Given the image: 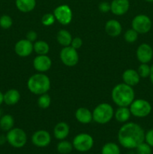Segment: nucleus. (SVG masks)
I'll list each match as a JSON object with an SVG mask.
<instances>
[{"mask_svg":"<svg viewBox=\"0 0 153 154\" xmlns=\"http://www.w3.org/2000/svg\"><path fill=\"white\" fill-rule=\"evenodd\" d=\"M118 140L123 147L134 149L145 141V132L137 123H124L118 132Z\"/></svg>","mask_w":153,"mask_h":154,"instance_id":"nucleus-1","label":"nucleus"},{"mask_svg":"<svg viewBox=\"0 0 153 154\" xmlns=\"http://www.w3.org/2000/svg\"><path fill=\"white\" fill-rule=\"evenodd\" d=\"M111 97L117 106L129 107L134 100V90L130 86L122 83L113 87L111 93Z\"/></svg>","mask_w":153,"mask_h":154,"instance_id":"nucleus-2","label":"nucleus"},{"mask_svg":"<svg viewBox=\"0 0 153 154\" xmlns=\"http://www.w3.org/2000/svg\"><path fill=\"white\" fill-rule=\"evenodd\" d=\"M27 87L32 93L40 95L46 93L50 89V80L44 73L34 74L28 78Z\"/></svg>","mask_w":153,"mask_h":154,"instance_id":"nucleus-3","label":"nucleus"},{"mask_svg":"<svg viewBox=\"0 0 153 154\" xmlns=\"http://www.w3.org/2000/svg\"><path fill=\"white\" fill-rule=\"evenodd\" d=\"M114 113L112 105L108 103H100L93 110V120L98 124H106L112 120Z\"/></svg>","mask_w":153,"mask_h":154,"instance_id":"nucleus-4","label":"nucleus"},{"mask_svg":"<svg viewBox=\"0 0 153 154\" xmlns=\"http://www.w3.org/2000/svg\"><path fill=\"white\" fill-rule=\"evenodd\" d=\"M7 142L15 148L24 147L27 142V135L23 129L20 128H13L6 135Z\"/></svg>","mask_w":153,"mask_h":154,"instance_id":"nucleus-5","label":"nucleus"},{"mask_svg":"<svg viewBox=\"0 0 153 154\" xmlns=\"http://www.w3.org/2000/svg\"><path fill=\"white\" fill-rule=\"evenodd\" d=\"M130 114L136 117H146L151 113L152 105L145 99H134L130 105Z\"/></svg>","mask_w":153,"mask_h":154,"instance_id":"nucleus-6","label":"nucleus"},{"mask_svg":"<svg viewBox=\"0 0 153 154\" xmlns=\"http://www.w3.org/2000/svg\"><path fill=\"white\" fill-rule=\"evenodd\" d=\"M72 144L75 150L83 153L92 148L94 145V139L89 134L80 133L74 138Z\"/></svg>","mask_w":153,"mask_h":154,"instance_id":"nucleus-7","label":"nucleus"},{"mask_svg":"<svg viewBox=\"0 0 153 154\" xmlns=\"http://www.w3.org/2000/svg\"><path fill=\"white\" fill-rule=\"evenodd\" d=\"M59 56L62 63L68 67H74L79 62L77 50L73 48L70 45L64 47L60 51Z\"/></svg>","mask_w":153,"mask_h":154,"instance_id":"nucleus-8","label":"nucleus"},{"mask_svg":"<svg viewBox=\"0 0 153 154\" xmlns=\"http://www.w3.org/2000/svg\"><path fill=\"white\" fill-rule=\"evenodd\" d=\"M131 26L138 34H146L152 28V20L147 15L138 14L134 17Z\"/></svg>","mask_w":153,"mask_h":154,"instance_id":"nucleus-9","label":"nucleus"},{"mask_svg":"<svg viewBox=\"0 0 153 154\" xmlns=\"http://www.w3.org/2000/svg\"><path fill=\"white\" fill-rule=\"evenodd\" d=\"M53 15L56 20L63 26L68 25L71 22L73 17L71 8L68 5H61L56 8Z\"/></svg>","mask_w":153,"mask_h":154,"instance_id":"nucleus-10","label":"nucleus"},{"mask_svg":"<svg viewBox=\"0 0 153 154\" xmlns=\"http://www.w3.org/2000/svg\"><path fill=\"white\" fill-rule=\"evenodd\" d=\"M32 142L38 147H47L51 142V135L47 131H36L32 136Z\"/></svg>","mask_w":153,"mask_h":154,"instance_id":"nucleus-11","label":"nucleus"},{"mask_svg":"<svg viewBox=\"0 0 153 154\" xmlns=\"http://www.w3.org/2000/svg\"><path fill=\"white\" fill-rule=\"evenodd\" d=\"M14 51L16 55L20 57H28L34 51L33 43L26 38L19 40L15 44Z\"/></svg>","mask_w":153,"mask_h":154,"instance_id":"nucleus-12","label":"nucleus"},{"mask_svg":"<svg viewBox=\"0 0 153 154\" xmlns=\"http://www.w3.org/2000/svg\"><path fill=\"white\" fill-rule=\"evenodd\" d=\"M136 58L141 63H148L153 57V50L148 44H141L136 49Z\"/></svg>","mask_w":153,"mask_h":154,"instance_id":"nucleus-13","label":"nucleus"},{"mask_svg":"<svg viewBox=\"0 0 153 154\" xmlns=\"http://www.w3.org/2000/svg\"><path fill=\"white\" fill-rule=\"evenodd\" d=\"M52 66V60L47 55H38L33 60V67L37 72L44 73Z\"/></svg>","mask_w":153,"mask_h":154,"instance_id":"nucleus-14","label":"nucleus"},{"mask_svg":"<svg viewBox=\"0 0 153 154\" xmlns=\"http://www.w3.org/2000/svg\"><path fill=\"white\" fill-rule=\"evenodd\" d=\"M130 8L129 0H112L110 3V11L116 16L127 13Z\"/></svg>","mask_w":153,"mask_h":154,"instance_id":"nucleus-15","label":"nucleus"},{"mask_svg":"<svg viewBox=\"0 0 153 154\" xmlns=\"http://www.w3.org/2000/svg\"><path fill=\"white\" fill-rule=\"evenodd\" d=\"M104 29L106 34L110 37H117L122 33V26L117 20H110L105 23Z\"/></svg>","mask_w":153,"mask_h":154,"instance_id":"nucleus-16","label":"nucleus"},{"mask_svg":"<svg viewBox=\"0 0 153 154\" xmlns=\"http://www.w3.org/2000/svg\"><path fill=\"white\" fill-rule=\"evenodd\" d=\"M122 80L123 83L130 86V87H134L139 84L140 77L137 71L133 69H126L123 72Z\"/></svg>","mask_w":153,"mask_h":154,"instance_id":"nucleus-17","label":"nucleus"},{"mask_svg":"<svg viewBox=\"0 0 153 154\" xmlns=\"http://www.w3.org/2000/svg\"><path fill=\"white\" fill-rule=\"evenodd\" d=\"M75 118L82 124H88L93 120L92 112H91L88 108L81 107L76 109L75 112Z\"/></svg>","mask_w":153,"mask_h":154,"instance_id":"nucleus-18","label":"nucleus"},{"mask_svg":"<svg viewBox=\"0 0 153 154\" xmlns=\"http://www.w3.org/2000/svg\"><path fill=\"white\" fill-rule=\"evenodd\" d=\"M69 132H70V127L68 124L64 122H59L57 123L53 129L54 137L60 141L65 139L69 135Z\"/></svg>","mask_w":153,"mask_h":154,"instance_id":"nucleus-19","label":"nucleus"},{"mask_svg":"<svg viewBox=\"0 0 153 154\" xmlns=\"http://www.w3.org/2000/svg\"><path fill=\"white\" fill-rule=\"evenodd\" d=\"M20 99V93L16 89H10L3 94V100L7 105H14Z\"/></svg>","mask_w":153,"mask_h":154,"instance_id":"nucleus-20","label":"nucleus"},{"mask_svg":"<svg viewBox=\"0 0 153 154\" xmlns=\"http://www.w3.org/2000/svg\"><path fill=\"white\" fill-rule=\"evenodd\" d=\"M16 7L22 13H28L34 9L36 6V0H16Z\"/></svg>","mask_w":153,"mask_h":154,"instance_id":"nucleus-21","label":"nucleus"},{"mask_svg":"<svg viewBox=\"0 0 153 154\" xmlns=\"http://www.w3.org/2000/svg\"><path fill=\"white\" fill-rule=\"evenodd\" d=\"M72 36L68 30L61 29L58 32L56 40L60 45L63 47L70 46L72 42Z\"/></svg>","mask_w":153,"mask_h":154,"instance_id":"nucleus-22","label":"nucleus"},{"mask_svg":"<svg viewBox=\"0 0 153 154\" xmlns=\"http://www.w3.org/2000/svg\"><path fill=\"white\" fill-rule=\"evenodd\" d=\"M130 111L128 107H119L114 113L116 120L120 123H126L130 119Z\"/></svg>","mask_w":153,"mask_h":154,"instance_id":"nucleus-23","label":"nucleus"},{"mask_svg":"<svg viewBox=\"0 0 153 154\" xmlns=\"http://www.w3.org/2000/svg\"><path fill=\"white\" fill-rule=\"evenodd\" d=\"M14 126V119L10 114H4L0 117V129L4 132H8Z\"/></svg>","mask_w":153,"mask_h":154,"instance_id":"nucleus-24","label":"nucleus"},{"mask_svg":"<svg viewBox=\"0 0 153 154\" xmlns=\"http://www.w3.org/2000/svg\"><path fill=\"white\" fill-rule=\"evenodd\" d=\"M33 49L38 55H46L50 51V46L44 41L39 40L33 44Z\"/></svg>","mask_w":153,"mask_h":154,"instance_id":"nucleus-25","label":"nucleus"},{"mask_svg":"<svg viewBox=\"0 0 153 154\" xmlns=\"http://www.w3.org/2000/svg\"><path fill=\"white\" fill-rule=\"evenodd\" d=\"M73 144L65 140H62L56 146L57 151L60 154H69L73 150Z\"/></svg>","mask_w":153,"mask_h":154,"instance_id":"nucleus-26","label":"nucleus"},{"mask_svg":"<svg viewBox=\"0 0 153 154\" xmlns=\"http://www.w3.org/2000/svg\"><path fill=\"white\" fill-rule=\"evenodd\" d=\"M101 154H120V148L115 143L108 142L102 147Z\"/></svg>","mask_w":153,"mask_h":154,"instance_id":"nucleus-27","label":"nucleus"},{"mask_svg":"<svg viewBox=\"0 0 153 154\" xmlns=\"http://www.w3.org/2000/svg\"><path fill=\"white\" fill-rule=\"evenodd\" d=\"M51 104V97L47 94V93H44V94L40 95L38 99V105L39 108H42V109H46L50 106Z\"/></svg>","mask_w":153,"mask_h":154,"instance_id":"nucleus-28","label":"nucleus"},{"mask_svg":"<svg viewBox=\"0 0 153 154\" xmlns=\"http://www.w3.org/2000/svg\"><path fill=\"white\" fill-rule=\"evenodd\" d=\"M13 25V20L9 15L4 14L0 17V27L3 29H8Z\"/></svg>","mask_w":153,"mask_h":154,"instance_id":"nucleus-29","label":"nucleus"},{"mask_svg":"<svg viewBox=\"0 0 153 154\" xmlns=\"http://www.w3.org/2000/svg\"><path fill=\"white\" fill-rule=\"evenodd\" d=\"M137 72L140 78H146L149 77L150 72H151V67L147 63H141L140 66L138 67Z\"/></svg>","mask_w":153,"mask_h":154,"instance_id":"nucleus-30","label":"nucleus"},{"mask_svg":"<svg viewBox=\"0 0 153 154\" xmlns=\"http://www.w3.org/2000/svg\"><path fill=\"white\" fill-rule=\"evenodd\" d=\"M124 40L128 43H134L136 42L138 38V33L133 29H128L124 35Z\"/></svg>","mask_w":153,"mask_h":154,"instance_id":"nucleus-31","label":"nucleus"},{"mask_svg":"<svg viewBox=\"0 0 153 154\" xmlns=\"http://www.w3.org/2000/svg\"><path fill=\"white\" fill-rule=\"evenodd\" d=\"M56 20L53 14L47 13L43 15L41 17V23L45 26H50L54 24L55 21Z\"/></svg>","mask_w":153,"mask_h":154,"instance_id":"nucleus-32","label":"nucleus"},{"mask_svg":"<svg viewBox=\"0 0 153 154\" xmlns=\"http://www.w3.org/2000/svg\"><path fill=\"white\" fill-rule=\"evenodd\" d=\"M137 154H152V147L146 142H142L136 147Z\"/></svg>","mask_w":153,"mask_h":154,"instance_id":"nucleus-33","label":"nucleus"},{"mask_svg":"<svg viewBox=\"0 0 153 154\" xmlns=\"http://www.w3.org/2000/svg\"><path fill=\"white\" fill-rule=\"evenodd\" d=\"M82 40L80 37L74 38L72 39L71 43H70V46L76 50L80 49V48L82 47Z\"/></svg>","mask_w":153,"mask_h":154,"instance_id":"nucleus-34","label":"nucleus"},{"mask_svg":"<svg viewBox=\"0 0 153 154\" xmlns=\"http://www.w3.org/2000/svg\"><path fill=\"white\" fill-rule=\"evenodd\" d=\"M98 9L102 13H107L110 11V4L106 2H102L98 5Z\"/></svg>","mask_w":153,"mask_h":154,"instance_id":"nucleus-35","label":"nucleus"},{"mask_svg":"<svg viewBox=\"0 0 153 154\" xmlns=\"http://www.w3.org/2000/svg\"><path fill=\"white\" fill-rule=\"evenodd\" d=\"M145 141L148 145L153 147V129L148 130L145 134Z\"/></svg>","mask_w":153,"mask_h":154,"instance_id":"nucleus-36","label":"nucleus"},{"mask_svg":"<svg viewBox=\"0 0 153 154\" xmlns=\"http://www.w3.org/2000/svg\"><path fill=\"white\" fill-rule=\"evenodd\" d=\"M37 38H38V34L36 32L34 31H32V30H31V31H28V32L26 33V38L27 39V40H28L29 42H36V40H37Z\"/></svg>","mask_w":153,"mask_h":154,"instance_id":"nucleus-37","label":"nucleus"},{"mask_svg":"<svg viewBox=\"0 0 153 154\" xmlns=\"http://www.w3.org/2000/svg\"><path fill=\"white\" fill-rule=\"evenodd\" d=\"M7 142V138L6 135H0V145H3Z\"/></svg>","mask_w":153,"mask_h":154,"instance_id":"nucleus-38","label":"nucleus"},{"mask_svg":"<svg viewBox=\"0 0 153 154\" xmlns=\"http://www.w3.org/2000/svg\"><path fill=\"white\" fill-rule=\"evenodd\" d=\"M149 78H150V81H151L152 84L153 85V65L151 66V72H150Z\"/></svg>","mask_w":153,"mask_h":154,"instance_id":"nucleus-39","label":"nucleus"},{"mask_svg":"<svg viewBox=\"0 0 153 154\" xmlns=\"http://www.w3.org/2000/svg\"><path fill=\"white\" fill-rule=\"evenodd\" d=\"M3 102H4V100H3V93L0 90V106H1V105Z\"/></svg>","mask_w":153,"mask_h":154,"instance_id":"nucleus-40","label":"nucleus"},{"mask_svg":"<svg viewBox=\"0 0 153 154\" xmlns=\"http://www.w3.org/2000/svg\"><path fill=\"white\" fill-rule=\"evenodd\" d=\"M145 1L148 2H153V0H145Z\"/></svg>","mask_w":153,"mask_h":154,"instance_id":"nucleus-41","label":"nucleus"},{"mask_svg":"<svg viewBox=\"0 0 153 154\" xmlns=\"http://www.w3.org/2000/svg\"><path fill=\"white\" fill-rule=\"evenodd\" d=\"M2 117V111L0 110V117Z\"/></svg>","mask_w":153,"mask_h":154,"instance_id":"nucleus-42","label":"nucleus"}]
</instances>
